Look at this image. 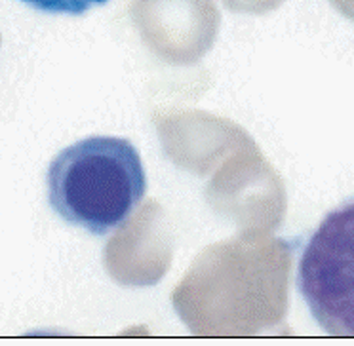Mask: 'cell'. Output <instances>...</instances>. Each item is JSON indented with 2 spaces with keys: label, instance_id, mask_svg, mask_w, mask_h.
Wrapping results in <instances>:
<instances>
[{
  "label": "cell",
  "instance_id": "3957f363",
  "mask_svg": "<svg viewBox=\"0 0 354 346\" xmlns=\"http://www.w3.org/2000/svg\"><path fill=\"white\" fill-rule=\"evenodd\" d=\"M31 8L44 14H65V16H82L95 6H103L109 0H21Z\"/></svg>",
  "mask_w": 354,
  "mask_h": 346
},
{
  "label": "cell",
  "instance_id": "6da1fadb",
  "mask_svg": "<svg viewBox=\"0 0 354 346\" xmlns=\"http://www.w3.org/2000/svg\"><path fill=\"white\" fill-rule=\"evenodd\" d=\"M48 204L65 223L109 236L130 219L147 193L136 145L115 135H92L65 146L50 162Z\"/></svg>",
  "mask_w": 354,
  "mask_h": 346
},
{
  "label": "cell",
  "instance_id": "7a4b0ae2",
  "mask_svg": "<svg viewBox=\"0 0 354 346\" xmlns=\"http://www.w3.org/2000/svg\"><path fill=\"white\" fill-rule=\"evenodd\" d=\"M295 287L324 333L354 337V196L330 209L303 240Z\"/></svg>",
  "mask_w": 354,
  "mask_h": 346
}]
</instances>
